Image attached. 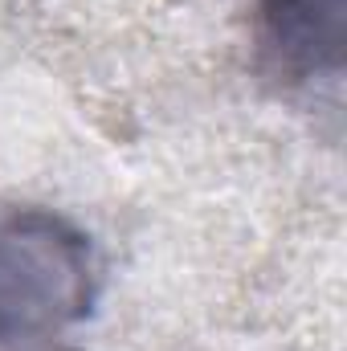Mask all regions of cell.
I'll use <instances>...</instances> for the list:
<instances>
[{"mask_svg":"<svg viewBox=\"0 0 347 351\" xmlns=\"http://www.w3.org/2000/svg\"><path fill=\"white\" fill-rule=\"evenodd\" d=\"M94 298L90 241L49 213H0V351L41 343Z\"/></svg>","mask_w":347,"mask_h":351,"instance_id":"cell-1","label":"cell"},{"mask_svg":"<svg viewBox=\"0 0 347 351\" xmlns=\"http://www.w3.org/2000/svg\"><path fill=\"white\" fill-rule=\"evenodd\" d=\"M261 41L290 78H335L347 45V0H258Z\"/></svg>","mask_w":347,"mask_h":351,"instance_id":"cell-2","label":"cell"}]
</instances>
